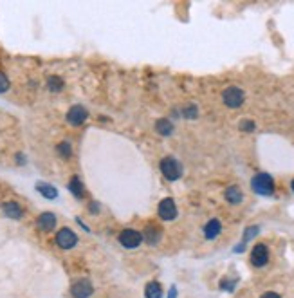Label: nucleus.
I'll return each mask as SVG.
<instances>
[{
  "label": "nucleus",
  "mask_w": 294,
  "mask_h": 298,
  "mask_svg": "<svg viewBox=\"0 0 294 298\" xmlns=\"http://www.w3.org/2000/svg\"><path fill=\"white\" fill-rule=\"evenodd\" d=\"M220 231H222V224H220V221H217V219H211V221L206 224V228H204L206 239H217L218 235H220Z\"/></svg>",
  "instance_id": "12"
},
{
  "label": "nucleus",
  "mask_w": 294,
  "mask_h": 298,
  "mask_svg": "<svg viewBox=\"0 0 294 298\" xmlns=\"http://www.w3.org/2000/svg\"><path fill=\"white\" fill-rule=\"evenodd\" d=\"M240 130L244 132H253L254 130V123L249 121V119H244V121H240Z\"/></svg>",
  "instance_id": "23"
},
{
  "label": "nucleus",
  "mask_w": 294,
  "mask_h": 298,
  "mask_svg": "<svg viewBox=\"0 0 294 298\" xmlns=\"http://www.w3.org/2000/svg\"><path fill=\"white\" fill-rule=\"evenodd\" d=\"M157 213L163 221H173L177 217V206H175V203H173V199H163V201L159 203Z\"/></svg>",
  "instance_id": "6"
},
{
  "label": "nucleus",
  "mask_w": 294,
  "mask_h": 298,
  "mask_svg": "<svg viewBox=\"0 0 294 298\" xmlns=\"http://www.w3.org/2000/svg\"><path fill=\"white\" fill-rule=\"evenodd\" d=\"M87 116H89V114H87V110L82 107V105H74V107L69 108L67 121L71 123V125H74V126H80L82 123H85Z\"/></svg>",
  "instance_id": "9"
},
{
  "label": "nucleus",
  "mask_w": 294,
  "mask_h": 298,
  "mask_svg": "<svg viewBox=\"0 0 294 298\" xmlns=\"http://www.w3.org/2000/svg\"><path fill=\"white\" fill-rule=\"evenodd\" d=\"M8 89H10V80L4 72H0V92H6Z\"/></svg>",
  "instance_id": "22"
},
{
  "label": "nucleus",
  "mask_w": 294,
  "mask_h": 298,
  "mask_svg": "<svg viewBox=\"0 0 294 298\" xmlns=\"http://www.w3.org/2000/svg\"><path fill=\"white\" fill-rule=\"evenodd\" d=\"M251 186L260 195H271L274 192V181L269 174H256L251 181Z\"/></svg>",
  "instance_id": "1"
},
{
  "label": "nucleus",
  "mask_w": 294,
  "mask_h": 298,
  "mask_svg": "<svg viewBox=\"0 0 294 298\" xmlns=\"http://www.w3.org/2000/svg\"><path fill=\"white\" fill-rule=\"evenodd\" d=\"M4 213L11 219H20L22 217V208L19 206V203L15 201H10V203L4 204Z\"/></svg>",
  "instance_id": "14"
},
{
  "label": "nucleus",
  "mask_w": 294,
  "mask_h": 298,
  "mask_svg": "<svg viewBox=\"0 0 294 298\" xmlns=\"http://www.w3.org/2000/svg\"><path fill=\"white\" fill-rule=\"evenodd\" d=\"M161 235H163V230L157 224H148L145 228V231H143V237H145V240L150 246H155L161 240Z\"/></svg>",
  "instance_id": "10"
},
{
  "label": "nucleus",
  "mask_w": 294,
  "mask_h": 298,
  "mask_svg": "<svg viewBox=\"0 0 294 298\" xmlns=\"http://www.w3.org/2000/svg\"><path fill=\"white\" fill-rule=\"evenodd\" d=\"M92 291H94V287H92L91 282L85 278L74 282L73 287H71V294H73L74 298H89L92 294Z\"/></svg>",
  "instance_id": "8"
},
{
  "label": "nucleus",
  "mask_w": 294,
  "mask_h": 298,
  "mask_svg": "<svg viewBox=\"0 0 294 298\" xmlns=\"http://www.w3.org/2000/svg\"><path fill=\"white\" fill-rule=\"evenodd\" d=\"M145 294L146 298H161L163 296V287H161L159 282H150L145 289Z\"/></svg>",
  "instance_id": "16"
},
{
  "label": "nucleus",
  "mask_w": 294,
  "mask_h": 298,
  "mask_svg": "<svg viewBox=\"0 0 294 298\" xmlns=\"http://www.w3.org/2000/svg\"><path fill=\"white\" fill-rule=\"evenodd\" d=\"M69 188H71V192H73V194L76 195L78 199L83 197V194H85V192H83L82 181L78 179V177H73V179H71V183H69Z\"/></svg>",
  "instance_id": "18"
},
{
  "label": "nucleus",
  "mask_w": 294,
  "mask_h": 298,
  "mask_svg": "<svg viewBox=\"0 0 294 298\" xmlns=\"http://www.w3.org/2000/svg\"><path fill=\"white\" fill-rule=\"evenodd\" d=\"M224 197H226V201L229 204H240L242 199H244V194H242V190H240L238 186H229V188L226 190Z\"/></svg>",
  "instance_id": "13"
},
{
  "label": "nucleus",
  "mask_w": 294,
  "mask_h": 298,
  "mask_svg": "<svg viewBox=\"0 0 294 298\" xmlns=\"http://www.w3.org/2000/svg\"><path fill=\"white\" fill-rule=\"evenodd\" d=\"M256 230H258V228H249L247 233L244 235V240H249L251 237H254V235H256Z\"/></svg>",
  "instance_id": "24"
},
{
  "label": "nucleus",
  "mask_w": 294,
  "mask_h": 298,
  "mask_svg": "<svg viewBox=\"0 0 294 298\" xmlns=\"http://www.w3.org/2000/svg\"><path fill=\"white\" fill-rule=\"evenodd\" d=\"M222 99H224V103L231 108H238L240 105L244 103V90L238 89V87H227L224 92H222Z\"/></svg>",
  "instance_id": "3"
},
{
  "label": "nucleus",
  "mask_w": 294,
  "mask_h": 298,
  "mask_svg": "<svg viewBox=\"0 0 294 298\" xmlns=\"http://www.w3.org/2000/svg\"><path fill=\"white\" fill-rule=\"evenodd\" d=\"M78 242V237L71 228H62V230L56 233V244H58L62 249H71L74 248Z\"/></svg>",
  "instance_id": "5"
},
{
  "label": "nucleus",
  "mask_w": 294,
  "mask_h": 298,
  "mask_svg": "<svg viewBox=\"0 0 294 298\" xmlns=\"http://www.w3.org/2000/svg\"><path fill=\"white\" fill-rule=\"evenodd\" d=\"M177 296V291H175V287H172V291H170V296L168 298H175Z\"/></svg>",
  "instance_id": "26"
},
{
  "label": "nucleus",
  "mask_w": 294,
  "mask_h": 298,
  "mask_svg": "<svg viewBox=\"0 0 294 298\" xmlns=\"http://www.w3.org/2000/svg\"><path fill=\"white\" fill-rule=\"evenodd\" d=\"M290 188H292V192H294V179H292V183H290Z\"/></svg>",
  "instance_id": "27"
},
{
  "label": "nucleus",
  "mask_w": 294,
  "mask_h": 298,
  "mask_svg": "<svg viewBox=\"0 0 294 298\" xmlns=\"http://www.w3.org/2000/svg\"><path fill=\"white\" fill-rule=\"evenodd\" d=\"M182 114H184L186 117H197L199 110H197V107H195V105H188V107L182 108Z\"/></svg>",
  "instance_id": "21"
},
{
  "label": "nucleus",
  "mask_w": 294,
  "mask_h": 298,
  "mask_svg": "<svg viewBox=\"0 0 294 298\" xmlns=\"http://www.w3.org/2000/svg\"><path fill=\"white\" fill-rule=\"evenodd\" d=\"M159 167H161V172H163V176L166 177L168 181H177L182 176L181 163L177 161L175 158H164Z\"/></svg>",
  "instance_id": "2"
},
{
  "label": "nucleus",
  "mask_w": 294,
  "mask_h": 298,
  "mask_svg": "<svg viewBox=\"0 0 294 298\" xmlns=\"http://www.w3.org/2000/svg\"><path fill=\"white\" fill-rule=\"evenodd\" d=\"M37 188H38V192H40V194L44 195V197H47V199H55L56 195H58V192L55 190V186L47 185V183H38Z\"/></svg>",
  "instance_id": "17"
},
{
  "label": "nucleus",
  "mask_w": 294,
  "mask_h": 298,
  "mask_svg": "<svg viewBox=\"0 0 294 298\" xmlns=\"http://www.w3.org/2000/svg\"><path fill=\"white\" fill-rule=\"evenodd\" d=\"M260 298H280V294H278V293H272V291H267V293H263Z\"/></svg>",
  "instance_id": "25"
},
{
  "label": "nucleus",
  "mask_w": 294,
  "mask_h": 298,
  "mask_svg": "<svg viewBox=\"0 0 294 298\" xmlns=\"http://www.w3.org/2000/svg\"><path fill=\"white\" fill-rule=\"evenodd\" d=\"M58 154L62 156V158H71V154H73V150H71V144L69 143H60L58 144Z\"/></svg>",
  "instance_id": "20"
},
{
  "label": "nucleus",
  "mask_w": 294,
  "mask_h": 298,
  "mask_svg": "<svg viewBox=\"0 0 294 298\" xmlns=\"http://www.w3.org/2000/svg\"><path fill=\"white\" fill-rule=\"evenodd\" d=\"M141 240H143V235L137 230H132V228L123 230L121 233H119V242H121V246H125V248H128V249L137 248L141 244Z\"/></svg>",
  "instance_id": "4"
},
{
  "label": "nucleus",
  "mask_w": 294,
  "mask_h": 298,
  "mask_svg": "<svg viewBox=\"0 0 294 298\" xmlns=\"http://www.w3.org/2000/svg\"><path fill=\"white\" fill-rule=\"evenodd\" d=\"M155 130H157L161 135H170L173 132V125H172V121H168L166 117H163V119H157V123H155Z\"/></svg>",
  "instance_id": "15"
},
{
  "label": "nucleus",
  "mask_w": 294,
  "mask_h": 298,
  "mask_svg": "<svg viewBox=\"0 0 294 298\" xmlns=\"http://www.w3.org/2000/svg\"><path fill=\"white\" fill-rule=\"evenodd\" d=\"M269 260V249H267L265 244H256L251 251V262H253V266L256 267H262L267 264Z\"/></svg>",
  "instance_id": "7"
},
{
  "label": "nucleus",
  "mask_w": 294,
  "mask_h": 298,
  "mask_svg": "<svg viewBox=\"0 0 294 298\" xmlns=\"http://www.w3.org/2000/svg\"><path fill=\"white\" fill-rule=\"evenodd\" d=\"M56 226V217L55 213L51 212H46L42 213L40 217H38V228H40L42 231H53Z\"/></svg>",
  "instance_id": "11"
},
{
  "label": "nucleus",
  "mask_w": 294,
  "mask_h": 298,
  "mask_svg": "<svg viewBox=\"0 0 294 298\" xmlns=\"http://www.w3.org/2000/svg\"><path fill=\"white\" fill-rule=\"evenodd\" d=\"M47 87H49V90H53V92H60V90L64 89V80L60 76H51L49 80H47Z\"/></svg>",
  "instance_id": "19"
}]
</instances>
